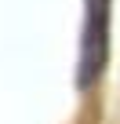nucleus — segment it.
Segmentation results:
<instances>
[{
  "mask_svg": "<svg viewBox=\"0 0 120 124\" xmlns=\"http://www.w3.org/2000/svg\"><path fill=\"white\" fill-rule=\"evenodd\" d=\"M84 55H80V88H91L109 58V0H84Z\"/></svg>",
  "mask_w": 120,
  "mask_h": 124,
  "instance_id": "f257e3e1",
  "label": "nucleus"
}]
</instances>
